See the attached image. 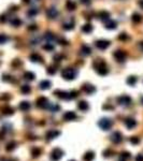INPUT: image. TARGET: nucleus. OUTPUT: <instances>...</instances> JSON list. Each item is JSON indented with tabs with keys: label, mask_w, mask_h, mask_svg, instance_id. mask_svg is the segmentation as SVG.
Segmentation results:
<instances>
[{
	"label": "nucleus",
	"mask_w": 143,
	"mask_h": 161,
	"mask_svg": "<svg viewBox=\"0 0 143 161\" xmlns=\"http://www.w3.org/2000/svg\"><path fill=\"white\" fill-rule=\"evenodd\" d=\"M94 69L96 70V72L98 73L99 75H102V76H104L108 74L109 72V68H108V66L104 61L102 60V59H97L96 61H94Z\"/></svg>",
	"instance_id": "1"
},
{
	"label": "nucleus",
	"mask_w": 143,
	"mask_h": 161,
	"mask_svg": "<svg viewBox=\"0 0 143 161\" xmlns=\"http://www.w3.org/2000/svg\"><path fill=\"white\" fill-rule=\"evenodd\" d=\"M61 76L67 80H72L77 77V71L72 68H66L62 70Z\"/></svg>",
	"instance_id": "2"
},
{
	"label": "nucleus",
	"mask_w": 143,
	"mask_h": 161,
	"mask_svg": "<svg viewBox=\"0 0 143 161\" xmlns=\"http://www.w3.org/2000/svg\"><path fill=\"white\" fill-rule=\"evenodd\" d=\"M98 126L103 130V131H108V130H110V129L112 128L113 121L111 120L110 118L103 117V118H101V119L98 121Z\"/></svg>",
	"instance_id": "3"
},
{
	"label": "nucleus",
	"mask_w": 143,
	"mask_h": 161,
	"mask_svg": "<svg viewBox=\"0 0 143 161\" xmlns=\"http://www.w3.org/2000/svg\"><path fill=\"white\" fill-rule=\"evenodd\" d=\"M62 156H64V150L60 149L59 147H56V148H54L52 150L49 157H51V160L52 161H59Z\"/></svg>",
	"instance_id": "4"
},
{
	"label": "nucleus",
	"mask_w": 143,
	"mask_h": 161,
	"mask_svg": "<svg viewBox=\"0 0 143 161\" xmlns=\"http://www.w3.org/2000/svg\"><path fill=\"white\" fill-rule=\"evenodd\" d=\"M49 101L47 98H45V97H40V98H38L37 100V106L38 108H40V109H49Z\"/></svg>",
	"instance_id": "5"
},
{
	"label": "nucleus",
	"mask_w": 143,
	"mask_h": 161,
	"mask_svg": "<svg viewBox=\"0 0 143 161\" xmlns=\"http://www.w3.org/2000/svg\"><path fill=\"white\" fill-rule=\"evenodd\" d=\"M58 15H59V12H58V10L55 7H51L46 11V16L49 20H55V18L58 17Z\"/></svg>",
	"instance_id": "6"
},
{
	"label": "nucleus",
	"mask_w": 143,
	"mask_h": 161,
	"mask_svg": "<svg viewBox=\"0 0 143 161\" xmlns=\"http://www.w3.org/2000/svg\"><path fill=\"white\" fill-rule=\"evenodd\" d=\"M117 102L122 106H129L131 104V98L129 96H127V95H124V96H121L117 99Z\"/></svg>",
	"instance_id": "7"
},
{
	"label": "nucleus",
	"mask_w": 143,
	"mask_h": 161,
	"mask_svg": "<svg viewBox=\"0 0 143 161\" xmlns=\"http://www.w3.org/2000/svg\"><path fill=\"white\" fill-rule=\"evenodd\" d=\"M110 141L112 142V143H114V144H119V143L123 141L122 133L119 132V131H115V132H113L110 137Z\"/></svg>",
	"instance_id": "8"
},
{
	"label": "nucleus",
	"mask_w": 143,
	"mask_h": 161,
	"mask_svg": "<svg viewBox=\"0 0 143 161\" xmlns=\"http://www.w3.org/2000/svg\"><path fill=\"white\" fill-rule=\"evenodd\" d=\"M113 56H114V58L116 59V61H119V62H123V61L126 59L127 53L119 49V51H115V52L113 53Z\"/></svg>",
	"instance_id": "9"
},
{
	"label": "nucleus",
	"mask_w": 143,
	"mask_h": 161,
	"mask_svg": "<svg viewBox=\"0 0 143 161\" xmlns=\"http://www.w3.org/2000/svg\"><path fill=\"white\" fill-rule=\"evenodd\" d=\"M54 95L57 97V98H59V99H62V100H69L70 99L69 93L64 91V90H60V89L55 90V91H54Z\"/></svg>",
	"instance_id": "10"
},
{
	"label": "nucleus",
	"mask_w": 143,
	"mask_h": 161,
	"mask_svg": "<svg viewBox=\"0 0 143 161\" xmlns=\"http://www.w3.org/2000/svg\"><path fill=\"white\" fill-rule=\"evenodd\" d=\"M111 45V42L109 40H98L96 41V46L99 48V49H106Z\"/></svg>",
	"instance_id": "11"
},
{
	"label": "nucleus",
	"mask_w": 143,
	"mask_h": 161,
	"mask_svg": "<svg viewBox=\"0 0 143 161\" xmlns=\"http://www.w3.org/2000/svg\"><path fill=\"white\" fill-rule=\"evenodd\" d=\"M59 134H60V131H58V130H49V131H47L46 134H45L46 141H52L55 137H57Z\"/></svg>",
	"instance_id": "12"
},
{
	"label": "nucleus",
	"mask_w": 143,
	"mask_h": 161,
	"mask_svg": "<svg viewBox=\"0 0 143 161\" xmlns=\"http://www.w3.org/2000/svg\"><path fill=\"white\" fill-rule=\"evenodd\" d=\"M82 90L85 93H87V95H91V93H94L96 91V88H95L94 85L86 83V84H84L82 86Z\"/></svg>",
	"instance_id": "13"
},
{
	"label": "nucleus",
	"mask_w": 143,
	"mask_h": 161,
	"mask_svg": "<svg viewBox=\"0 0 143 161\" xmlns=\"http://www.w3.org/2000/svg\"><path fill=\"white\" fill-rule=\"evenodd\" d=\"M77 114L74 112H72V111H69V112H66L65 114H64V116H62V118H64V120L66 121H72L74 120V119H77Z\"/></svg>",
	"instance_id": "14"
},
{
	"label": "nucleus",
	"mask_w": 143,
	"mask_h": 161,
	"mask_svg": "<svg viewBox=\"0 0 143 161\" xmlns=\"http://www.w3.org/2000/svg\"><path fill=\"white\" fill-rule=\"evenodd\" d=\"M125 126H126L127 128L129 129V130H131V129H134L137 126V121H136V119H134V118H126L125 119Z\"/></svg>",
	"instance_id": "15"
},
{
	"label": "nucleus",
	"mask_w": 143,
	"mask_h": 161,
	"mask_svg": "<svg viewBox=\"0 0 143 161\" xmlns=\"http://www.w3.org/2000/svg\"><path fill=\"white\" fill-rule=\"evenodd\" d=\"M29 59H30V61H33V62H40V64H43V62H44L43 58H42L39 54H36V53L31 54V55L29 56Z\"/></svg>",
	"instance_id": "16"
},
{
	"label": "nucleus",
	"mask_w": 143,
	"mask_h": 161,
	"mask_svg": "<svg viewBox=\"0 0 143 161\" xmlns=\"http://www.w3.org/2000/svg\"><path fill=\"white\" fill-rule=\"evenodd\" d=\"M110 12H108V11H101V12L98 13V18L102 22H106V20H110Z\"/></svg>",
	"instance_id": "17"
},
{
	"label": "nucleus",
	"mask_w": 143,
	"mask_h": 161,
	"mask_svg": "<svg viewBox=\"0 0 143 161\" xmlns=\"http://www.w3.org/2000/svg\"><path fill=\"white\" fill-rule=\"evenodd\" d=\"M51 86H52V83L47 80H41L40 83H39V87L40 89L42 90H46V89H49L51 88Z\"/></svg>",
	"instance_id": "18"
},
{
	"label": "nucleus",
	"mask_w": 143,
	"mask_h": 161,
	"mask_svg": "<svg viewBox=\"0 0 143 161\" xmlns=\"http://www.w3.org/2000/svg\"><path fill=\"white\" fill-rule=\"evenodd\" d=\"M18 108H20V111H23V112H27L30 110L31 108V104L29 103L28 101H23V102H20V105H18Z\"/></svg>",
	"instance_id": "19"
},
{
	"label": "nucleus",
	"mask_w": 143,
	"mask_h": 161,
	"mask_svg": "<svg viewBox=\"0 0 143 161\" xmlns=\"http://www.w3.org/2000/svg\"><path fill=\"white\" fill-rule=\"evenodd\" d=\"M62 28L65 29V30H71V29L74 28V20L71 18L69 20L68 22H65L64 24H62Z\"/></svg>",
	"instance_id": "20"
},
{
	"label": "nucleus",
	"mask_w": 143,
	"mask_h": 161,
	"mask_svg": "<svg viewBox=\"0 0 143 161\" xmlns=\"http://www.w3.org/2000/svg\"><path fill=\"white\" fill-rule=\"evenodd\" d=\"M78 109L80 110V111L85 112V111H88L89 105H88V103H87L86 101H80V102L78 103Z\"/></svg>",
	"instance_id": "21"
},
{
	"label": "nucleus",
	"mask_w": 143,
	"mask_h": 161,
	"mask_svg": "<svg viewBox=\"0 0 143 161\" xmlns=\"http://www.w3.org/2000/svg\"><path fill=\"white\" fill-rule=\"evenodd\" d=\"M66 8L68 9L69 11H74L77 9V3L74 2L73 0H67L66 1Z\"/></svg>",
	"instance_id": "22"
},
{
	"label": "nucleus",
	"mask_w": 143,
	"mask_h": 161,
	"mask_svg": "<svg viewBox=\"0 0 143 161\" xmlns=\"http://www.w3.org/2000/svg\"><path fill=\"white\" fill-rule=\"evenodd\" d=\"M90 53H91V48H90L88 45L84 44L81 47V54L82 55H84V56H88Z\"/></svg>",
	"instance_id": "23"
},
{
	"label": "nucleus",
	"mask_w": 143,
	"mask_h": 161,
	"mask_svg": "<svg viewBox=\"0 0 143 161\" xmlns=\"http://www.w3.org/2000/svg\"><path fill=\"white\" fill-rule=\"evenodd\" d=\"M95 158V153L94 152H87V153L83 156V160L84 161H93Z\"/></svg>",
	"instance_id": "24"
},
{
	"label": "nucleus",
	"mask_w": 143,
	"mask_h": 161,
	"mask_svg": "<svg viewBox=\"0 0 143 161\" xmlns=\"http://www.w3.org/2000/svg\"><path fill=\"white\" fill-rule=\"evenodd\" d=\"M131 20H132V22L135 24H139V23H141V20H142V16L140 15L139 13H134L132 16H131Z\"/></svg>",
	"instance_id": "25"
},
{
	"label": "nucleus",
	"mask_w": 143,
	"mask_h": 161,
	"mask_svg": "<svg viewBox=\"0 0 143 161\" xmlns=\"http://www.w3.org/2000/svg\"><path fill=\"white\" fill-rule=\"evenodd\" d=\"M127 84L129 85V86H135L136 84H137V82H138V77L137 76H134V75H131V76H129L128 78H127Z\"/></svg>",
	"instance_id": "26"
},
{
	"label": "nucleus",
	"mask_w": 143,
	"mask_h": 161,
	"mask_svg": "<svg viewBox=\"0 0 143 161\" xmlns=\"http://www.w3.org/2000/svg\"><path fill=\"white\" fill-rule=\"evenodd\" d=\"M116 26H117V25H116V22H115V20H108V23L106 24V28L112 30V29L116 28Z\"/></svg>",
	"instance_id": "27"
},
{
	"label": "nucleus",
	"mask_w": 143,
	"mask_h": 161,
	"mask_svg": "<svg viewBox=\"0 0 143 161\" xmlns=\"http://www.w3.org/2000/svg\"><path fill=\"white\" fill-rule=\"evenodd\" d=\"M24 78L27 80H33L36 78V75H35V73L30 72V71H27V72L24 73Z\"/></svg>",
	"instance_id": "28"
},
{
	"label": "nucleus",
	"mask_w": 143,
	"mask_h": 161,
	"mask_svg": "<svg viewBox=\"0 0 143 161\" xmlns=\"http://www.w3.org/2000/svg\"><path fill=\"white\" fill-rule=\"evenodd\" d=\"M2 114H4V115H12V114H14V109L13 108H11V106H5V108H3L2 109Z\"/></svg>",
	"instance_id": "29"
},
{
	"label": "nucleus",
	"mask_w": 143,
	"mask_h": 161,
	"mask_svg": "<svg viewBox=\"0 0 143 161\" xmlns=\"http://www.w3.org/2000/svg\"><path fill=\"white\" fill-rule=\"evenodd\" d=\"M41 150L39 147H33V149H31V156H33V158H38L39 156L41 155Z\"/></svg>",
	"instance_id": "30"
},
{
	"label": "nucleus",
	"mask_w": 143,
	"mask_h": 161,
	"mask_svg": "<svg viewBox=\"0 0 143 161\" xmlns=\"http://www.w3.org/2000/svg\"><path fill=\"white\" fill-rule=\"evenodd\" d=\"M82 31L84 33H89V32L93 31V25L91 24H86L82 27Z\"/></svg>",
	"instance_id": "31"
},
{
	"label": "nucleus",
	"mask_w": 143,
	"mask_h": 161,
	"mask_svg": "<svg viewBox=\"0 0 143 161\" xmlns=\"http://www.w3.org/2000/svg\"><path fill=\"white\" fill-rule=\"evenodd\" d=\"M20 91L24 93V95H28V93L31 91V88H30L29 85H23V86L20 87Z\"/></svg>",
	"instance_id": "32"
},
{
	"label": "nucleus",
	"mask_w": 143,
	"mask_h": 161,
	"mask_svg": "<svg viewBox=\"0 0 143 161\" xmlns=\"http://www.w3.org/2000/svg\"><path fill=\"white\" fill-rule=\"evenodd\" d=\"M44 39H45L46 41H49V43H51V41L54 40V39H55V37H54V34L52 33V32H45Z\"/></svg>",
	"instance_id": "33"
},
{
	"label": "nucleus",
	"mask_w": 143,
	"mask_h": 161,
	"mask_svg": "<svg viewBox=\"0 0 143 161\" xmlns=\"http://www.w3.org/2000/svg\"><path fill=\"white\" fill-rule=\"evenodd\" d=\"M20 24H22V20H20V18H17V17H14V18H12V20H11V25L15 26V27H18V26H20Z\"/></svg>",
	"instance_id": "34"
},
{
	"label": "nucleus",
	"mask_w": 143,
	"mask_h": 161,
	"mask_svg": "<svg viewBox=\"0 0 143 161\" xmlns=\"http://www.w3.org/2000/svg\"><path fill=\"white\" fill-rule=\"evenodd\" d=\"M15 147H16V143H15V142H10V143L5 146V149H7L8 152H12Z\"/></svg>",
	"instance_id": "35"
},
{
	"label": "nucleus",
	"mask_w": 143,
	"mask_h": 161,
	"mask_svg": "<svg viewBox=\"0 0 143 161\" xmlns=\"http://www.w3.org/2000/svg\"><path fill=\"white\" fill-rule=\"evenodd\" d=\"M9 40V37L3 34V33H0V44H4V43H7Z\"/></svg>",
	"instance_id": "36"
},
{
	"label": "nucleus",
	"mask_w": 143,
	"mask_h": 161,
	"mask_svg": "<svg viewBox=\"0 0 143 161\" xmlns=\"http://www.w3.org/2000/svg\"><path fill=\"white\" fill-rule=\"evenodd\" d=\"M130 157H131L130 153H128V152H123V153L121 154V159H122V160H128Z\"/></svg>",
	"instance_id": "37"
},
{
	"label": "nucleus",
	"mask_w": 143,
	"mask_h": 161,
	"mask_svg": "<svg viewBox=\"0 0 143 161\" xmlns=\"http://www.w3.org/2000/svg\"><path fill=\"white\" fill-rule=\"evenodd\" d=\"M129 141L132 145H138L140 143V139L138 137H131L129 139Z\"/></svg>",
	"instance_id": "38"
},
{
	"label": "nucleus",
	"mask_w": 143,
	"mask_h": 161,
	"mask_svg": "<svg viewBox=\"0 0 143 161\" xmlns=\"http://www.w3.org/2000/svg\"><path fill=\"white\" fill-rule=\"evenodd\" d=\"M49 109L51 110V111H52L53 113H55V112H57V111H59V110H60V106H59V105H57V104H49Z\"/></svg>",
	"instance_id": "39"
},
{
	"label": "nucleus",
	"mask_w": 143,
	"mask_h": 161,
	"mask_svg": "<svg viewBox=\"0 0 143 161\" xmlns=\"http://www.w3.org/2000/svg\"><path fill=\"white\" fill-rule=\"evenodd\" d=\"M38 13V9L37 8H31L29 9V11L27 12V15L28 16H35Z\"/></svg>",
	"instance_id": "40"
},
{
	"label": "nucleus",
	"mask_w": 143,
	"mask_h": 161,
	"mask_svg": "<svg viewBox=\"0 0 143 161\" xmlns=\"http://www.w3.org/2000/svg\"><path fill=\"white\" fill-rule=\"evenodd\" d=\"M112 154H113L112 149H106V150L102 153V155H103V157L104 158H110L111 156H112Z\"/></svg>",
	"instance_id": "41"
},
{
	"label": "nucleus",
	"mask_w": 143,
	"mask_h": 161,
	"mask_svg": "<svg viewBox=\"0 0 143 161\" xmlns=\"http://www.w3.org/2000/svg\"><path fill=\"white\" fill-rule=\"evenodd\" d=\"M46 71H47V73H49V74H51V75H53V74H55V73H56V71H57V69L55 68V67H53V66H49Z\"/></svg>",
	"instance_id": "42"
},
{
	"label": "nucleus",
	"mask_w": 143,
	"mask_h": 161,
	"mask_svg": "<svg viewBox=\"0 0 143 161\" xmlns=\"http://www.w3.org/2000/svg\"><path fill=\"white\" fill-rule=\"evenodd\" d=\"M43 48H44L45 51H53L54 49V45L52 43H46L45 45H43Z\"/></svg>",
	"instance_id": "43"
},
{
	"label": "nucleus",
	"mask_w": 143,
	"mask_h": 161,
	"mask_svg": "<svg viewBox=\"0 0 143 161\" xmlns=\"http://www.w3.org/2000/svg\"><path fill=\"white\" fill-rule=\"evenodd\" d=\"M69 96H70V99H75V98H78L79 93L77 90H72V91L69 93Z\"/></svg>",
	"instance_id": "44"
},
{
	"label": "nucleus",
	"mask_w": 143,
	"mask_h": 161,
	"mask_svg": "<svg viewBox=\"0 0 143 161\" xmlns=\"http://www.w3.org/2000/svg\"><path fill=\"white\" fill-rule=\"evenodd\" d=\"M128 39H129V37L127 36L126 33H124V32L121 33L119 36V40H121V41H126V40H128Z\"/></svg>",
	"instance_id": "45"
},
{
	"label": "nucleus",
	"mask_w": 143,
	"mask_h": 161,
	"mask_svg": "<svg viewBox=\"0 0 143 161\" xmlns=\"http://www.w3.org/2000/svg\"><path fill=\"white\" fill-rule=\"evenodd\" d=\"M58 42L60 45H68V41L65 39H58Z\"/></svg>",
	"instance_id": "46"
},
{
	"label": "nucleus",
	"mask_w": 143,
	"mask_h": 161,
	"mask_svg": "<svg viewBox=\"0 0 143 161\" xmlns=\"http://www.w3.org/2000/svg\"><path fill=\"white\" fill-rule=\"evenodd\" d=\"M136 161H143V155L139 154V155L136 157Z\"/></svg>",
	"instance_id": "47"
},
{
	"label": "nucleus",
	"mask_w": 143,
	"mask_h": 161,
	"mask_svg": "<svg viewBox=\"0 0 143 161\" xmlns=\"http://www.w3.org/2000/svg\"><path fill=\"white\" fill-rule=\"evenodd\" d=\"M61 58H62V56H60V55H56V56L54 57V60H55V61H58V62H59V61H61V60H60Z\"/></svg>",
	"instance_id": "48"
},
{
	"label": "nucleus",
	"mask_w": 143,
	"mask_h": 161,
	"mask_svg": "<svg viewBox=\"0 0 143 161\" xmlns=\"http://www.w3.org/2000/svg\"><path fill=\"white\" fill-rule=\"evenodd\" d=\"M106 109H108V110H113V109H114V108H113V106H112V105H103V110H106Z\"/></svg>",
	"instance_id": "49"
},
{
	"label": "nucleus",
	"mask_w": 143,
	"mask_h": 161,
	"mask_svg": "<svg viewBox=\"0 0 143 161\" xmlns=\"http://www.w3.org/2000/svg\"><path fill=\"white\" fill-rule=\"evenodd\" d=\"M38 27L37 26H36V25H30V26H29L28 27V29L29 30H36V29H37Z\"/></svg>",
	"instance_id": "50"
},
{
	"label": "nucleus",
	"mask_w": 143,
	"mask_h": 161,
	"mask_svg": "<svg viewBox=\"0 0 143 161\" xmlns=\"http://www.w3.org/2000/svg\"><path fill=\"white\" fill-rule=\"evenodd\" d=\"M5 20H7V17H5V16H4V15H1V16H0V22H2V23H4Z\"/></svg>",
	"instance_id": "51"
},
{
	"label": "nucleus",
	"mask_w": 143,
	"mask_h": 161,
	"mask_svg": "<svg viewBox=\"0 0 143 161\" xmlns=\"http://www.w3.org/2000/svg\"><path fill=\"white\" fill-rule=\"evenodd\" d=\"M81 2L83 4H89L90 3V0H81Z\"/></svg>",
	"instance_id": "52"
},
{
	"label": "nucleus",
	"mask_w": 143,
	"mask_h": 161,
	"mask_svg": "<svg viewBox=\"0 0 143 161\" xmlns=\"http://www.w3.org/2000/svg\"><path fill=\"white\" fill-rule=\"evenodd\" d=\"M138 3H139L140 7L143 9V0H139V2H138Z\"/></svg>",
	"instance_id": "53"
},
{
	"label": "nucleus",
	"mask_w": 143,
	"mask_h": 161,
	"mask_svg": "<svg viewBox=\"0 0 143 161\" xmlns=\"http://www.w3.org/2000/svg\"><path fill=\"white\" fill-rule=\"evenodd\" d=\"M140 47H141V49L143 51V42H140Z\"/></svg>",
	"instance_id": "54"
},
{
	"label": "nucleus",
	"mask_w": 143,
	"mask_h": 161,
	"mask_svg": "<svg viewBox=\"0 0 143 161\" xmlns=\"http://www.w3.org/2000/svg\"><path fill=\"white\" fill-rule=\"evenodd\" d=\"M29 1H30V0H24V2H25V3H28Z\"/></svg>",
	"instance_id": "55"
},
{
	"label": "nucleus",
	"mask_w": 143,
	"mask_h": 161,
	"mask_svg": "<svg viewBox=\"0 0 143 161\" xmlns=\"http://www.w3.org/2000/svg\"><path fill=\"white\" fill-rule=\"evenodd\" d=\"M141 103H142V105H143V97L141 98Z\"/></svg>",
	"instance_id": "56"
},
{
	"label": "nucleus",
	"mask_w": 143,
	"mask_h": 161,
	"mask_svg": "<svg viewBox=\"0 0 143 161\" xmlns=\"http://www.w3.org/2000/svg\"><path fill=\"white\" fill-rule=\"evenodd\" d=\"M9 161H15V160H9Z\"/></svg>",
	"instance_id": "57"
},
{
	"label": "nucleus",
	"mask_w": 143,
	"mask_h": 161,
	"mask_svg": "<svg viewBox=\"0 0 143 161\" xmlns=\"http://www.w3.org/2000/svg\"><path fill=\"white\" fill-rule=\"evenodd\" d=\"M70 161H74V160H70Z\"/></svg>",
	"instance_id": "58"
},
{
	"label": "nucleus",
	"mask_w": 143,
	"mask_h": 161,
	"mask_svg": "<svg viewBox=\"0 0 143 161\" xmlns=\"http://www.w3.org/2000/svg\"><path fill=\"white\" fill-rule=\"evenodd\" d=\"M122 161H125V160H122Z\"/></svg>",
	"instance_id": "59"
}]
</instances>
